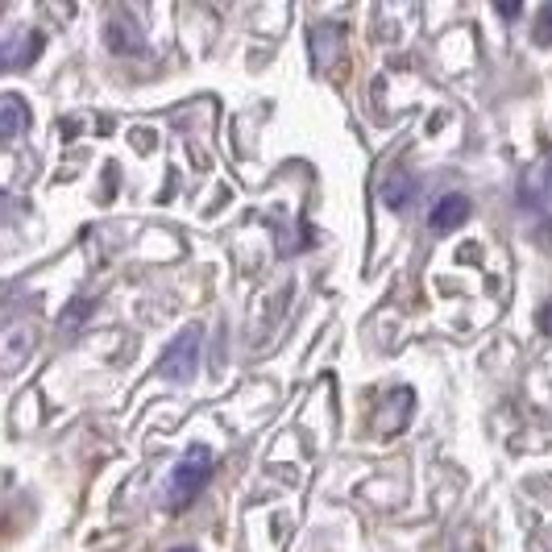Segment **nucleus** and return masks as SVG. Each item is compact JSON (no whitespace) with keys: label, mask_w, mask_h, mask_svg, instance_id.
Segmentation results:
<instances>
[{"label":"nucleus","mask_w":552,"mask_h":552,"mask_svg":"<svg viewBox=\"0 0 552 552\" xmlns=\"http://www.w3.org/2000/svg\"><path fill=\"white\" fill-rule=\"evenodd\" d=\"M208 478H212V453L200 449V445H191L187 457L171 469V478H167V499H171V507L175 511H187L191 503L200 499V490L208 486Z\"/></svg>","instance_id":"f257e3e1"},{"label":"nucleus","mask_w":552,"mask_h":552,"mask_svg":"<svg viewBox=\"0 0 552 552\" xmlns=\"http://www.w3.org/2000/svg\"><path fill=\"white\" fill-rule=\"evenodd\" d=\"M200 349H204V328H200V324L183 328V333H179L167 349H162V357H158L162 378H171V382H191V378H196V370H200Z\"/></svg>","instance_id":"f03ea898"},{"label":"nucleus","mask_w":552,"mask_h":552,"mask_svg":"<svg viewBox=\"0 0 552 552\" xmlns=\"http://www.w3.org/2000/svg\"><path fill=\"white\" fill-rule=\"evenodd\" d=\"M38 349V324L34 320H13L5 333H0V366H5V374L21 370L25 357H30Z\"/></svg>","instance_id":"7ed1b4c3"},{"label":"nucleus","mask_w":552,"mask_h":552,"mask_svg":"<svg viewBox=\"0 0 552 552\" xmlns=\"http://www.w3.org/2000/svg\"><path fill=\"white\" fill-rule=\"evenodd\" d=\"M378 196H382V204L386 208H407L411 200H416V175H411L407 167H395L391 175L382 179V187H378Z\"/></svg>","instance_id":"20e7f679"},{"label":"nucleus","mask_w":552,"mask_h":552,"mask_svg":"<svg viewBox=\"0 0 552 552\" xmlns=\"http://www.w3.org/2000/svg\"><path fill=\"white\" fill-rule=\"evenodd\" d=\"M30 129V108H25V100L21 96H0V137L5 142H17V137Z\"/></svg>","instance_id":"39448f33"},{"label":"nucleus","mask_w":552,"mask_h":552,"mask_svg":"<svg viewBox=\"0 0 552 552\" xmlns=\"http://www.w3.org/2000/svg\"><path fill=\"white\" fill-rule=\"evenodd\" d=\"M465 216H469V200L453 191V196H440V200H436V208H432V216H428V225H432L436 233H449V229L465 225Z\"/></svg>","instance_id":"423d86ee"},{"label":"nucleus","mask_w":552,"mask_h":552,"mask_svg":"<svg viewBox=\"0 0 552 552\" xmlns=\"http://www.w3.org/2000/svg\"><path fill=\"white\" fill-rule=\"evenodd\" d=\"M42 46H46V38H42L38 30H30V34H25V38L17 42V46H13V42L5 46V63H9V67H25V63H34L38 54H42Z\"/></svg>","instance_id":"0eeeda50"},{"label":"nucleus","mask_w":552,"mask_h":552,"mask_svg":"<svg viewBox=\"0 0 552 552\" xmlns=\"http://www.w3.org/2000/svg\"><path fill=\"white\" fill-rule=\"evenodd\" d=\"M96 312V299H88V295H79L75 303H67V308L59 312V328H63V333H75V328L79 324H84L88 316Z\"/></svg>","instance_id":"6e6552de"},{"label":"nucleus","mask_w":552,"mask_h":552,"mask_svg":"<svg viewBox=\"0 0 552 552\" xmlns=\"http://www.w3.org/2000/svg\"><path fill=\"white\" fill-rule=\"evenodd\" d=\"M532 34H536V46H552V5H544V9L536 13Z\"/></svg>","instance_id":"1a4fd4ad"},{"label":"nucleus","mask_w":552,"mask_h":552,"mask_svg":"<svg viewBox=\"0 0 552 552\" xmlns=\"http://www.w3.org/2000/svg\"><path fill=\"white\" fill-rule=\"evenodd\" d=\"M129 30H125V25H108V46H113V50H121V54H129V50H137V46H142V42H137V38H125Z\"/></svg>","instance_id":"9d476101"},{"label":"nucleus","mask_w":552,"mask_h":552,"mask_svg":"<svg viewBox=\"0 0 552 552\" xmlns=\"http://www.w3.org/2000/svg\"><path fill=\"white\" fill-rule=\"evenodd\" d=\"M175 552H196V548H175Z\"/></svg>","instance_id":"9b49d317"}]
</instances>
